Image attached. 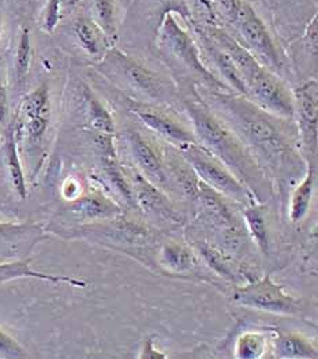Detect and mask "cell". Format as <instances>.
I'll return each instance as SVG.
<instances>
[{"mask_svg": "<svg viewBox=\"0 0 318 359\" xmlns=\"http://www.w3.org/2000/svg\"><path fill=\"white\" fill-rule=\"evenodd\" d=\"M209 100H204L239 135L244 145L272 167H282L295 158L296 130L293 121L279 119L257 107L250 99L234 92L207 89ZM261 164V163H260Z\"/></svg>", "mask_w": 318, "mask_h": 359, "instance_id": "1", "label": "cell"}, {"mask_svg": "<svg viewBox=\"0 0 318 359\" xmlns=\"http://www.w3.org/2000/svg\"><path fill=\"white\" fill-rule=\"evenodd\" d=\"M197 100H186V114L200 145L216 156L258 198L268 190L265 172L251 151L195 92Z\"/></svg>", "mask_w": 318, "mask_h": 359, "instance_id": "2", "label": "cell"}, {"mask_svg": "<svg viewBox=\"0 0 318 359\" xmlns=\"http://www.w3.org/2000/svg\"><path fill=\"white\" fill-rule=\"evenodd\" d=\"M182 22L185 21L179 15L174 13H163L158 33L161 48L201 78L202 85L207 89L214 92H231L227 85L205 66L198 44L190 36Z\"/></svg>", "mask_w": 318, "mask_h": 359, "instance_id": "3", "label": "cell"}, {"mask_svg": "<svg viewBox=\"0 0 318 359\" xmlns=\"http://www.w3.org/2000/svg\"><path fill=\"white\" fill-rule=\"evenodd\" d=\"M182 158L194 171L195 177L226 198L250 205L258 198L208 149L200 144H184L178 147Z\"/></svg>", "mask_w": 318, "mask_h": 359, "instance_id": "4", "label": "cell"}, {"mask_svg": "<svg viewBox=\"0 0 318 359\" xmlns=\"http://www.w3.org/2000/svg\"><path fill=\"white\" fill-rule=\"evenodd\" d=\"M233 299L237 305L244 308L283 316L299 314L303 309L302 299L286 292L283 285L273 282L269 275L243 287H238L234 291Z\"/></svg>", "mask_w": 318, "mask_h": 359, "instance_id": "5", "label": "cell"}, {"mask_svg": "<svg viewBox=\"0 0 318 359\" xmlns=\"http://www.w3.org/2000/svg\"><path fill=\"white\" fill-rule=\"evenodd\" d=\"M233 24L242 34L247 50L264 67L273 73L282 69V57L275 41L264 21L247 0H239Z\"/></svg>", "mask_w": 318, "mask_h": 359, "instance_id": "6", "label": "cell"}, {"mask_svg": "<svg viewBox=\"0 0 318 359\" xmlns=\"http://www.w3.org/2000/svg\"><path fill=\"white\" fill-rule=\"evenodd\" d=\"M247 99L279 119H295L293 93L282 78L264 66L247 82Z\"/></svg>", "mask_w": 318, "mask_h": 359, "instance_id": "7", "label": "cell"}, {"mask_svg": "<svg viewBox=\"0 0 318 359\" xmlns=\"http://www.w3.org/2000/svg\"><path fill=\"white\" fill-rule=\"evenodd\" d=\"M112 66L118 67L126 82L144 96L158 103H165L171 97V92L165 86L163 78L151 69L142 66L130 56L119 51L111 53Z\"/></svg>", "mask_w": 318, "mask_h": 359, "instance_id": "8", "label": "cell"}, {"mask_svg": "<svg viewBox=\"0 0 318 359\" xmlns=\"http://www.w3.org/2000/svg\"><path fill=\"white\" fill-rule=\"evenodd\" d=\"M129 109L145 126L152 131L158 133L167 141L175 145L184 144H198L194 133L186 128L179 121L168 115L167 112L151 104L138 103L130 100Z\"/></svg>", "mask_w": 318, "mask_h": 359, "instance_id": "9", "label": "cell"}, {"mask_svg": "<svg viewBox=\"0 0 318 359\" xmlns=\"http://www.w3.org/2000/svg\"><path fill=\"white\" fill-rule=\"evenodd\" d=\"M295 118L298 116V131L310 154H316L318 131V86L310 79L293 89Z\"/></svg>", "mask_w": 318, "mask_h": 359, "instance_id": "10", "label": "cell"}, {"mask_svg": "<svg viewBox=\"0 0 318 359\" xmlns=\"http://www.w3.org/2000/svg\"><path fill=\"white\" fill-rule=\"evenodd\" d=\"M127 145L134 163L148 180L156 186H165L168 175L158 149L139 131H127Z\"/></svg>", "mask_w": 318, "mask_h": 359, "instance_id": "11", "label": "cell"}, {"mask_svg": "<svg viewBox=\"0 0 318 359\" xmlns=\"http://www.w3.org/2000/svg\"><path fill=\"white\" fill-rule=\"evenodd\" d=\"M201 30L216 43L223 51L226 52L235 66L238 67L239 73L243 79L247 82L254 77V74L263 67V65L257 60V57L247 50L243 44H240L235 37L228 34L224 29L219 25H201Z\"/></svg>", "mask_w": 318, "mask_h": 359, "instance_id": "12", "label": "cell"}, {"mask_svg": "<svg viewBox=\"0 0 318 359\" xmlns=\"http://www.w3.org/2000/svg\"><path fill=\"white\" fill-rule=\"evenodd\" d=\"M133 182L135 204L139 209H142L148 216L156 217L161 222H178V215L156 184L139 174L134 175Z\"/></svg>", "mask_w": 318, "mask_h": 359, "instance_id": "13", "label": "cell"}, {"mask_svg": "<svg viewBox=\"0 0 318 359\" xmlns=\"http://www.w3.org/2000/svg\"><path fill=\"white\" fill-rule=\"evenodd\" d=\"M43 238L44 232L36 224L0 223V257L11 258L27 253Z\"/></svg>", "mask_w": 318, "mask_h": 359, "instance_id": "14", "label": "cell"}, {"mask_svg": "<svg viewBox=\"0 0 318 359\" xmlns=\"http://www.w3.org/2000/svg\"><path fill=\"white\" fill-rule=\"evenodd\" d=\"M67 212L80 222H108L122 215V209L102 193H90L73 200Z\"/></svg>", "mask_w": 318, "mask_h": 359, "instance_id": "15", "label": "cell"}, {"mask_svg": "<svg viewBox=\"0 0 318 359\" xmlns=\"http://www.w3.org/2000/svg\"><path fill=\"white\" fill-rule=\"evenodd\" d=\"M195 32L201 39V46L205 51V55L209 57L213 66L219 72L220 77L223 78L224 83L228 89H233L234 93H238L247 97V85L246 81L239 73L238 67L233 62V59L223 51L216 43L201 30L200 26H195Z\"/></svg>", "mask_w": 318, "mask_h": 359, "instance_id": "16", "label": "cell"}, {"mask_svg": "<svg viewBox=\"0 0 318 359\" xmlns=\"http://www.w3.org/2000/svg\"><path fill=\"white\" fill-rule=\"evenodd\" d=\"M30 261L32 259L27 258V259H17L10 262H0V284L13 282L17 279H39V280H44L53 284H67L78 288H85L88 285V283L71 276L51 275V273L34 271L30 266Z\"/></svg>", "mask_w": 318, "mask_h": 359, "instance_id": "17", "label": "cell"}, {"mask_svg": "<svg viewBox=\"0 0 318 359\" xmlns=\"http://www.w3.org/2000/svg\"><path fill=\"white\" fill-rule=\"evenodd\" d=\"M76 36L78 39L82 50L89 56L100 57L106 55V47L111 46L108 39L102 30V27L96 24L95 20L82 17L74 26Z\"/></svg>", "mask_w": 318, "mask_h": 359, "instance_id": "18", "label": "cell"}, {"mask_svg": "<svg viewBox=\"0 0 318 359\" xmlns=\"http://www.w3.org/2000/svg\"><path fill=\"white\" fill-rule=\"evenodd\" d=\"M160 266L168 273L184 275L193 271L195 266L194 255L182 245L175 242H167L159 250Z\"/></svg>", "mask_w": 318, "mask_h": 359, "instance_id": "19", "label": "cell"}, {"mask_svg": "<svg viewBox=\"0 0 318 359\" xmlns=\"http://www.w3.org/2000/svg\"><path fill=\"white\" fill-rule=\"evenodd\" d=\"M4 154L7 161V170L10 175V182L13 184V189L18 194L21 200H25L27 197V180L25 174L21 165L18 147H17V128L11 126L6 134V142H4Z\"/></svg>", "mask_w": 318, "mask_h": 359, "instance_id": "20", "label": "cell"}, {"mask_svg": "<svg viewBox=\"0 0 318 359\" xmlns=\"http://www.w3.org/2000/svg\"><path fill=\"white\" fill-rule=\"evenodd\" d=\"M314 183H316V171L312 164H307L306 175L303 180L296 186L291 196L290 204V219L292 223L302 222L312 206L313 193H314Z\"/></svg>", "mask_w": 318, "mask_h": 359, "instance_id": "21", "label": "cell"}, {"mask_svg": "<svg viewBox=\"0 0 318 359\" xmlns=\"http://www.w3.org/2000/svg\"><path fill=\"white\" fill-rule=\"evenodd\" d=\"M275 357L284 359H317V348L300 334H280L275 340Z\"/></svg>", "mask_w": 318, "mask_h": 359, "instance_id": "22", "label": "cell"}, {"mask_svg": "<svg viewBox=\"0 0 318 359\" xmlns=\"http://www.w3.org/2000/svg\"><path fill=\"white\" fill-rule=\"evenodd\" d=\"M102 164H103L104 175H106L108 183L112 186V189L116 190V193L125 200V203L127 205L137 206L133 186L126 180V175L123 174V171L116 160V154L102 156Z\"/></svg>", "mask_w": 318, "mask_h": 359, "instance_id": "23", "label": "cell"}, {"mask_svg": "<svg viewBox=\"0 0 318 359\" xmlns=\"http://www.w3.org/2000/svg\"><path fill=\"white\" fill-rule=\"evenodd\" d=\"M243 219L253 241L257 243L261 253L266 256L269 253V235L263 206L257 204L246 205L243 210Z\"/></svg>", "mask_w": 318, "mask_h": 359, "instance_id": "24", "label": "cell"}, {"mask_svg": "<svg viewBox=\"0 0 318 359\" xmlns=\"http://www.w3.org/2000/svg\"><path fill=\"white\" fill-rule=\"evenodd\" d=\"M85 100L88 105V122L90 128L96 131V134H115V122L106 109V105L102 103L93 92L85 89Z\"/></svg>", "mask_w": 318, "mask_h": 359, "instance_id": "25", "label": "cell"}, {"mask_svg": "<svg viewBox=\"0 0 318 359\" xmlns=\"http://www.w3.org/2000/svg\"><path fill=\"white\" fill-rule=\"evenodd\" d=\"M269 348L268 337L261 332H244L235 341V357L239 359H260Z\"/></svg>", "mask_w": 318, "mask_h": 359, "instance_id": "26", "label": "cell"}, {"mask_svg": "<svg viewBox=\"0 0 318 359\" xmlns=\"http://www.w3.org/2000/svg\"><path fill=\"white\" fill-rule=\"evenodd\" d=\"M21 112L24 121L37 116H51L50 90L46 83L40 85L33 92L27 93L21 104Z\"/></svg>", "mask_w": 318, "mask_h": 359, "instance_id": "27", "label": "cell"}, {"mask_svg": "<svg viewBox=\"0 0 318 359\" xmlns=\"http://www.w3.org/2000/svg\"><path fill=\"white\" fill-rule=\"evenodd\" d=\"M95 21L104 32L109 44L116 40V3L115 0H93Z\"/></svg>", "mask_w": 318, "mask_h": 359, "instance_id": "28", "label": "cell"}, {"mask_svg": "<svg viewBox=\"0 0 318 359\" xmlns=\"http://www.w3.org/2000/svg\"><path fill=\"white\" fill-rule=\"evenodd\" d=\"M32 41H30V32L27 27H24L20 34L17 52H15V76L20 82L25 81L27 73L30 70L32 63Z\"/></svg>", "mask_w": 318, "mask_h": 359, "instance_id": "29", "label": "cell"}, {"mask_svg": "<svg viewBox=\"0 0 318 359\" xmlns=\"http://www.w3.org/2000/svg\"><path fill=\"white\" fill-rule=\"evenodd\" d=\"M198 249H200L201 255L205 258V261L212 266L217 273H220V275H223L228 279L234 278L230 264L224 259V257L221 256L219 252H216L213 248L207 246V245H198Z\"/></svg>", "mask_w": 318, "mask_h": 359, "instance_id": "30", "label": "cell"}, {"mask_svg": "<svg viewBox=\"0 0 318 359\" xmlns=\"http://www.w3.org/2000/svg\"><path fill=\"white\" fill-rule=\"evenodd\" d=\"M0 357L3 358H27L25 348L0 327Z\"/></svg>", "mask_w": 318, "mask_h": 359, "instance_id": "31", "label": "cell"}, {"mask_svg": "<svg viewBox=\"0 0 318 359\" xmlns=\"http://www.w3.org/2000/svg\"><path fill=\"white\" fill-rule=\"evenodd\" d=\"M60 8H62L60 0H47L41 14V21H40L41 30H44L46 33H53L60 21Z\"/></svg>", "mask_w": 318, "mask_h": 359, "instance_id": "32", "label": "cell"}, {"mask_svg": "<svg viewBox=\"0 0 318 359\" xmlns=\"http://www.w3.org/2000/svg\"><path fill=\"white\" fill-rule=\"evenodd\" d=\"M50 119H51V116H37V118L25 119L24 121L25 122L24 128H25V131H27V137L32 141L39 142L44 137V134H46V131L48 128Z\"/></svg>", "mask_w": 318, "mask_h": 359, "instance_id": "33", "label": "cell"}, {"mask_svg": "<svg viewBox=\"0 0 318 359\" xmlns=\"http://www.w3.org/2000/svg\"><path fill=\"white\" fill-rule=\"evenodd\" d=\"M164 13H174L179 15L187 24H193V14L188 0H159Z\"/></svg>", "mask_w": 318, "mask_h": 359, "instance_id": "34", "label": "cell"}, {"mask_svg": "<svg viewBox=\"0 0 318 359\" xmlns=\"http://www.w3.org/2000/svg\"><path fill=\"white\" fill-rule=\"evenodd\" d=\"M194 8V11L204 21L202 25H217V15L214 13L211 0H188Z\"/></svg>", "mask_w": 318, "mask_h": 359, "instance_id": "35", "label": "cell"}, {"mask_svg": "<svg viewBox=\"0 0 318 359\" xmlns=\"http://www.w3.org/2000/svg\"><path fill=\"white\" fill-rule=\"evenodd\" d=\"M213 10L216 15H220L221 18L230 21L233 24L237 8H238L239 0H211Z\"/></svg>", "mask_w": 318, "mask_h": 359, "instance_id": "36", "label": "cell"}, {"mask_svg": "<svg viewBox=\"0 0 318 359\" xmlns=\"http://www.w3.org/2000/svg\"><path fill=\"white\" fill-rule=\"evenodd\" d=\"M139 358L142 359H164L167 358L164 354H161L159 350L155 347V341L152 337H148L144 347H142V351H141V355Z\"/></svg>", "mask_w": 318, "mask_h": 359, "instance_id": "37", "label": "cell"}, {"mask_svg": "<svg viewBox=\"0 0 318 359\" xmlns=\"http://www.w3.org/2000/svg\"><path fill=\"white\" fill-rule=\"evenodd\" d=\"M80 183H78L77 180H66V183L63 184V196H64L67 200L73 201V200L78 198V197H80Z\"/></svg>", "mask_w": 318, "mask_h": 359, "instance_id": "38", "label": "cell"}, {"mask_svg": "<svg viewBox=\"0 0 318 359\" xmlns=\"http://www.w3.org/2000/svg\"><path fill=\"white\" fill-rule=\"evenodd\" d=\"M8 115V97L7 89L3 82H0V123H4Z\"/></svg>", "mask_w": 318, "mask_h": 359, "instance_id": "39", "label": "cell"}, {"mask_svg": "<svg viewBox=\"0 0 318 359\" xmlns=\"http://www.w3.org/2000/svg\"><path fill=\"white\" fill-rule=\"evenodd\" d=\"M62 4H64L66 7H74L80 3L81 0H60Z\"/></svg>", "mask_w": 318, "mask_h": 359, "instance_id": "40", "label": "cell"}, {"mask_svg": "<svg viewBox=\"0 0 318 359\" xmlns=\"http://www.w3.org/2000/svg\"><path fill=\"white\" fill-rule=\"evenodd\" d=\"M0 36H1V26H0Z\"/></svg>", "mask_w": 318, "mask_h": 359, "instance_id": "41", "label": "cell"}, {"mask_svg": "<svg viewBox=\"0 0 318 359\" xmlns=\"http://www.w3.org/2000/svg\"><path fill=\"white\" fill-rule=\"evenodd\" d=\"M0 82H1V74H0Z\"/></svg>", "mask_w": 318, "mask_h": 359, "instance_id": "42", "label": "cell"}]
</instances>
